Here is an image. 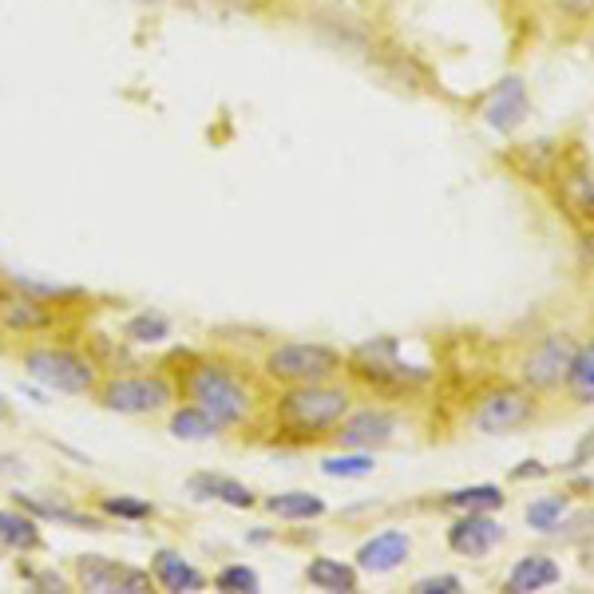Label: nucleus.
Instances as JSON below:
<instances>
[{
    "label": "nucleus",
    "mask_w": 594,
    "mask_h": 594,
    "mask_svg": "<svg viewBox=\"0 0 594 594\" xmlns=\"http://www.w3.org/2000/svg\"><path fill=\"white\" fill-rule=\"evenodd\" d=\"M24 369H28L32 381H40L44 389H56V393L84 396L99 385L96 365L84 353H76V349H56V345L28 349L24 353Z\"/></svg>",
    "instance_id": "1"
},
{
    "label": "nucleus",
    "mask_w": 594,
    "mask_h": 594,
    "mask_svg": "<svg viewBox=\"0 0 594 594\" xmlns=\"http://www.w3.org/2000/svg\"><path fill=\"white\" fill-rule=\"evenodd\" d=\"M282 420L297 432H321L333 428L349 416V393L345 389H329L325 381L317 385H290V393L278 404Z\"/></svg>",
    "instance_id": "2"
},
{
    "label": "nucleus",
    "mask_w": 594,
    "mask_h": 594,
    "mask_svg": "<svg viewBox=\"0 0 594 594\" xmlns=\"http://www.w3.org/2000/svg\"><path fill=\"white\" fill-rule=\"evenodd\" d=\"M187 393L198 408H206L222 428H234L250 416V393L242 389V381L234 373H226L222 365H198L187 381Z\"/></svg>",
    "instance_id": "3"
},
{
    "label": "nucleus",
    "mask_w": 594,
    "mask_h": 594,
    "mask_svg": "<svg viewBox=\"0 0 594 594\" xmlns=\"http://www.w3.org/2000/svg\"><path fill=\"white\" fill-rule=\"evenodd\" d=\"M337 369H341V357L329 345H309V341L278 345L266 357V373L286 385H317V381H329Z\"/></svg>",
    "instance_id": "4"
},
{
    "label": "nucleus",
    "mask_w": 594,
    "mask_h": 594,
    "mask_svg": "<svg viewBox=\"0 0 594 594\" xmlns=\"http://www.w3.org/2000/svg\"><path fill=\"white\" fill-rule=\"evenodd\" d=\"M171 385L163 377H111L99 389V404L119 416H147L171 404Z\"/></svg>",
    "instance_id": "5"
},
{
    "label": "nucleus",
    "mask_w": 594,
    "mask_h": 594,
    "mask_svg": "<svg viewBox=\"0 0 594 594\" xmlns=\"http://www.w3.org/2000/svg\"><path fill=\"white\" fill-rule=\"evenodd\" d=\"M575 357H579L575 337H567V333L543 337L527 353V361H523V385H531V389H555V385H563L571 377Z\"/></svg>",
    "instance_id": "6"
},
{
    "label": "nucleus",
    "mask_w": 594,
    "mask_h": 594,
    "mask_svg": "<svg viewBox=\"0 0 594 594\" xmlns=\"http://www.w3.org/2000/svg\"><path fill=\"white\" fill-rule=\"evenodd\" d=\"M76 579L84 591L96 594H143L155 587V575L151 571H135L127 563H115V559H103V555H80L76 559Z\"/></svg>",
    "instance_id": "7"
},
{
    "label": "nucleus",
    "mask_w": 594,
    "mask_h": 594,
    "mask_svg": "<svg viewBox=\"0 0 594 594\" xmlns=\"http://www.w3.org/2000/svg\"><path fill=\"white\" fill-rule=\"evenodd\" d=\"M527 115H531V96H527V84L519 76H503L484 99V123L495 127L499 135L519 131Z\"/></svg>",
    "instance_id": "8"
},
{
    "label": "nucleus",
    "mask_w": 594,
    "mask_h": 594,
    "mask_svg": "<svg viewBox=\"0 0 594 594\" xmlns=\"http://www.w3.org/2000/svg\"><path fill=\"white\" fill-rule=\"evenodd\" d=\"M531 416H535V404L527 396L515 393V389H499V393L480 400V408L472 412V424L480 432H488V436H499V432H511V428L527 424Z\"/></svg>",
    "instance_id": "9"
},
{
    "label": "nucleus",
    "mask_w": 594,
    "mask_h": 594,
    "mask_svg": "<svg viewBox=\"0 0 594 594\" xmlns=\"http://www.w3.org/2000/svg\"><path fill=\"white\" fill-rule=\"evenodd\" d=\"M495 543H503V523H495L484 511H464L448 527V547L464 559H484Z\"/></svg>",
    "instance_id": "10"
},
{
    "label": "nucleus",
    "mask_w": 594,
    "mask_h": 594,
    "mask_svg": "<svg viewBox=\"0 0 594 594\" xmlns=\"http://www.w3.org/2000/svg\"><path fill=\"white\" fill-rule=\"evenodd\" d=\"M337 428H341L337 432L341 448H381V444L393 440L396 416L393 412H381V408H361V412L345 416Z\"/></svg>",
    "instance_id": "11"
},
{
    "label": "nucleus",
    "mask_w": 594,
    "mask_h": 594,
    "mask_svg": "<svg viewBox=\"0 0 594 594\" xmlns=\"http://www.w3.org/2000/svg\"><path fill=\"white\" fill-rule=\"evenodd\" d=\"M408 555H412V539L404 531H381V535H373L369 543L357 547V567L369 571V575H389Z\"/></svg>",
    "instance_id": "12"
},
{
    "label": "nucleus",
    "mask_w": 594,
    "mask_h": 594,
    "mask_svg": "<svg viewBox=\"0 0 594 594\" xmlns=\"http://www.w3.org/2000/svg\"><path fill=\"white\" fill-rule=\"evenodd\" d=\"M0 325L12 333H36L52 325V309L32 294H0Z\"/></svg>",
    "instance_id": "13"
},
{
    "label": "nucleus",
    "mask_w": 594,
    "mask_h": 594,
    "mask_svg": "<svg viewBox=\"0 0 594 594\" xmlns=\"http://www.w3.org/2000/svg\"><path fill=\"white\" fill-rule=\"evenodd\" d=\"M151 575H155V583H159L163 591H175V594L202 591V583H206L179 551H155V559H151Z\"/></svg>",
    "instance_id": "14"
},
{
    "label": "nucleus",
    "mask_w": 594,
    "mask_h": 594,
    "mask_svg": "<svg viewBox=\"0 0 594 594\" xmlns=\"http://www.w3.org/2000/svg\"><path fill=\"white\" fill-rule=\"evenodd\" d=\"M563 575L555 567L551 555H523L511 575H507V591L511 594H527V591H543V587H555Z\"/></svg>",
    "instance_id": "15"
},
{
    "label": "nucleus",
    "mask_w": 594,
    "mask_h": 594,
    "mask_svg": "<svg viewBox=\"0 0 594 594\" xmlns=\"http://www.w3.org/2000/svg\"><path fill=\"white\" fill-rule=\"evenodd\" d=\"M0 547L36 551V547H40V523H36V515H32V511L0 507Z\"/></svg>",
    "instance_id": "16"
},
{
    "label": "nucleus",
    "mask_w": 594,
    "mask_h": 594,
    "mask_svg": "<svg viewBox=\"0 0 594 594\" xmlns=\"http://www.w3.org/2000/svg\"><path fill=\"white\" fill-rule=\"evenodd\" d=\"M16 503H20L24 511H32L36 519H56V523L76 527V531H103V519H96V515H84V511H72V507H60V503L36 499V495H16Z\"/></svg>",
    "instance_id": "17"
},
{
    "label": "nucleus",
    "mask_w": 594,
    "mask_h": 594,
    "mask_svg": "<svg viewBox=\"0 0 594 594\" xmlns=\"http://www.w3.org/2000/svg\"><path fill=\"white\" fill-rule=\"evenodd\" d=\"M305 583L317 591H357V571L341 559H313L305 567Z\"/></svg>",
    "instance_id": "18"
},
{
    "label": "nucleus",
    "mask_w": 594,
    "mask_h": 594,
    "mask_svg": "<svg viewBox=\"0 0 594 594\" xmlns=\"http://www.w3.org/2000/svg\"><path fill=\"white\" fill-rule=\"evenodd\" d=\"M218 432H222V424L206 408H198V404H187V408L171 412V436L175 440H210Z\"/></svg>",
    "instance_id": "19"
},
{
    "label": "nucleus",
    "mask_w": 594,
    "mask_h": 594,
    "mask_svg": "<svg viewBox=\"0 0 594 594\" xmlns=\"http://www.w3.org/2000/svg\"><path fill=\"white\" fill-rule=\"evenodd\" d=\"M191 492L198 499H222L230 507H254V492L246 484L230 480V476H195L191 480Z\"/></svg>",
    "instance_id": "20"
},
{
    "label": "nucleus",
    "mask_w": 594,
    "mask_h": 594,
    "mask_svg": "<svg viewBox=\"0 0 594 594\" xmlns=\"http://www.w3.org/2000/svg\"><path fill=\"white\" fill-rule=\"evenodd\" d=\"M123 337L135 341V345H159V341L171 337V317L167 313H155V309H143V313H135L123 325Z\"/></svg>",
    "instance_id": "21"
},
{
    "label": "nucleus",
    "mask_w": 594,
    "mask_h": 594,
    "mask_svg": "<svg viewBox=\"0 0 594 594\" xmlns=\"http://www.w3.org/2000/svg\"><path fill=\"white\" fill-rule=\"evenodd\" d=\"M266 507L278 515V519H317L325 515V499L309 492H286V495H270Z\"/></svg>",
    "instance_id": "22"
},
{
    "label": "nucleus",
    "mask_w": 594,
    "mask_h": 594,
    "mask_svg": "<svg viewBox=\"0 0 594 594\" xmlns=\"http://www.w3.org/2000/svg\"><path fill=\"white\" fill-rule=\"evenodd\" d=\"M444 503L456 507V511H495V507H503V492L492 488V484H480V488H460V492H452Z\"/></svg>",
    "instance_id": "23"
},
{
    "label": "nucleus",
    "mask_w": 594,
    "mask_h": 594,
    "mask_svg": "<svg viewBox=\"0 0 594 594\" xmlns=\"http://www.w3.org/2000/svg\"><path fill=\"white\" fill-rule=\"evenodd\" d=\"M567 385H571V396H575L579 404H594V345L579 349Z\"/></svg>",
    "instance_id": "24"
},
{
    "label": "nucleus",
    "mask_w": 594,
    "mask_h": 594,
    "mask_svg": "<svg viewBox=\"0 0 594 594\" xmlns=\"http://www.w3.org/2000/svg\"><path fill=\"white\" fill-rule=\"evenodd\" d=\"M563 515H567V495H547V499H535L531 507H527V523L535 527V531H555L559 523H563Z\"/></svg>",
    "instance_id": "25"
},
{
    "label": "nucleus",
    "mask_w": 594,
    "mask_h": 594,
    "mask_svg": "<svg viewBox=\"0 0 594 594\" xmlns=\"http://www.w3.org/2000/svg\"><path fill=\"white\" fill-rule=\"evenodd\" d=\"M377 464H373V456H325L321 460V472L325 476H337V480H361V476H369Z\"/></svg>",
    "instance_id": "26"
},
{
    "label": "nucleus",
    "mask_w": 594,
    "mask_h": 594,
    "mask_svg": "<svg viewBox=\"0 0 594 594\" xmlns=\"http://www.w3.org/2000/svg\"><path fill=\"white\" fill-rule=\"evenodd\" d=\"M99 507H103V515H111V519H131V523H139V519H151V515H155V507H151V503L131 499V495H103V499H99Z\"/></svg>",
    "instance_id": "27"
},
{
    "label": "nucleus",
    "mask_w": 594,
    "mask_h": 594,
    "mask_svg": "<svg viewBox=\"0 0 594 594\" xmlns=\"http://www.w3.org/2000/svg\"><path fill=\"white\" fill-rule=\"evenodd\" d=\"M214 587L218 591H258L262 587V579H258V571H250V567H226V571H218L214 575Z\"/></svg>",
    "instance_id": "28"
},
{
    "label": "nucleus",
    "mask_w": 594,
    "mask_h": 594,
    "mask_svg": "<svg viewBox=\"0 0 594 594\" xmlns=\"http://www.w3.org/2000/svg\"><path fill=\"white\" fill-rule=\"evenodd\" d=\"M460 587H464V583H460L456 575H432V579H420L412 591L416 594H456Z\"/></svg>",
    "instance_id": "29"
},
{
    "label": "nucleus",
    "mask_w": 594,
    "mask_h": 594,
    "mask_svg": "<svg viewBox=\"0 0 594 594\" xmlns=\"http://www.w3.org/2000/svg\"><path fill=\"white\" fill-rule=\"evenodd\" d=\"M551 4H555L563 16H579V20H583V16H594V0H551Z\"/></svg>",
    "instance_id": "30"
},
{
    "label": "nucleus",
    "mask_w": 594,
    "mask_h": 594,
    "mask_svg": "<svg viewBox=\"0 0 594 594\" xmlns=\"http://www.w3.org/2000/svg\"><path fill=\"white\" fill-rule=\"evenodd\" d=\"M543 472H547L543 464H535V460H527V464H523V468H515L511 476H515V480H527V476H543Z\"/></svg>",
    "instance_id": "31"
},
{
    "label": "nucleus",
    "mask_w": 594,
    "mask_h": 594,
    "mask_svg": "<svg viewBox=\"0 0 594 594\" xmlns=\"http://www.w3.org/2000/svg\"><path fill=\"white\" fill-rule=\"evenodd\" d=\"M591 452H594V436H587V440L579 444V452H575V464H583V460H587Z\"/></svg>",
    "instance_id": "32"
},
{
    "label": "nucleus",
    "mask_w": 594,
    "mask_h": 594,
    "mask_svg": "<svg viewBox=\"0 0 594 594\" xmlns=\"http://www.w3.org/2000/svg\"><path fill=\"white\" fill-rule=\"evenodd\" d=\"M4 412H8V404H4V396H0V416H4Z\"/></svg>",
    "instance_id": "33"
}]
</instances>
